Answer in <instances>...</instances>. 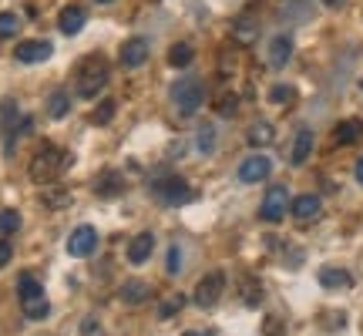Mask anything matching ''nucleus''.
<instances>
[{
  "mask_svg": "<svg viewBox=\"0 0 363 336\" xmlns=\"http://www.w3.org/2000/svg\"><path fill=\"white\" fill-rule=\"evenodd\" d=\"M11 256H13V246H11V239H0V269L11 262Z\"/></svg>",
  "mask_w": 363,
  "mask_h": 336,
  "instance_id": "4c0bfd02",
  "label": "nucleus"
},
{
  "mask_svg": "<svg viewBox=\"0 0 363 336\" xmlns=\"http://www.w3.org/2000/svg\"><path fill=\"white\" fill-rule=\"evenodd\" d=\"M17 296H21V306L38 303V299H44V286H40L34 276H21V279H17Z\"/></svg>",
  "mask_w": 363,
  "mask_h": 336,
  "instance_id": "6ab92c4d",
  "label": "nucleus"
},
{
  "mask_svg": "<svg viewBox=\"0 0 363 336\" xmlns=\"http://www.w3.org/2000/svg\"><path fill=\"white\" fill-rule=\"evenodd\" d=\"M353 175H357V181H360V185H363V158H360V162H357V172H353Z\"/></svg>",
  "mask_w": 363,
  "mask_h": 336,
  "instance_id": "a19ab883",
  "label": "nucleus"
},
{
  "mask_svg": "<svg viewBox=\"0 0 363 336\" xmlns=\"http://www.w3.org/2000/svg\"><path fill=\"white\" fill-rule=\"evenodd\" d=\"M172 104H175V111L182 118H192L199 115V108L206 104V84L199 78H179L172 84Z\"/></svg>",
  "mask_w": 363,
  "mask_h": 336,
  "instance_id": "f257e3e1",
  "label": "nucleus"
},
{
  "mask_svg": "<svg viewBox=\"0 0 363 336\" xmlns=\"http://www.w3.org/2000/svg\"><path fill=\"white\" fill-rule=\"evenodd\" d=\"M17 30H21V17H17V13H11V11L0 13V38H13Z\"/></svg>",
  "mask_w": 363,
  "mask_h": 336,
  "instance_id": "cd10ccee",
  "label": "nucleus"
},
{
  "mask_svg": "<svg viewBox=\"0 0 363 336\" xmlns=\"http://www.w3.org/2000/svg\"><path fill=\"white\" fill-rule=\"evenodd\" d=\"M222 289H225V276H222L219 269L208 272V276H202L199 279V286H195V306H202V310H212L216 303H219Z\"/></svg>",
  "mask_w": 363,
  "mask_h": 336,
  "instance_id": "20e7f679",
  "label": "nucleus"
},
{
  "mask_svg": "<svg viewBox=\"0 0 363 336\" xmlns=\"http://www.w3.org/2000/svg\"><path fill=\"white\" fill-rule=\"evenodd\" d=\"M320 286H326V289H347V286H353V276L343 266H323L320 269Z\"/></svg>",
  "mask_w": 363,
  "mask_h": 336,
  "instance_id": "2eb2a0df",
  "label": "nucleus"
},
{
  "mask_svg": "<svg viewBox=\"0 0 363 336\" xmlns=\"http://www.w3.org/2000/svg\"><path fill=\"white\" fill-rule=\"evenodd\" d=\"M81 336H104L101 320H98V316H84V323H81Z\"/></svg>",
  "mask_w": 363,
  "mask_h": 336,
  "instance_id": "72a5a7b5",
  "label": "nucleus"
},
{
  "mask_svg": "<svg viewBox=\"0 0 363 336\" xmlns=\"http://www.w3.org/2000/svg\"><path fill=\"white\" fill-rule=\"evenodd\" d=\"M84 21H88L84 7H78V4H67L65 11H61V17H57V27H61V34L74 38V34H81V30H84Z\"/></svg>",
  "mask_w": 363,
  "mask_h": 336,
  "instance_id": "f8f14e48",
  "label": "nucleus"
},
{
  "mask_svg": "<svg viewBox=\"0 0 363 336\" xmlns=\"http://www.w3.org/2000/svg\"><path fill=\"white\" fill-rule=\"evenodd\" d=\"M192 57H195L192 44H172V51H169V65L172 67H189L192 65Z\"/></svg>",
  "mask_w": 363,
  "mask_h": 336,
  "instance_id": "b1692460",
  "label": "nucleus"
},
{
  "mask_svg": "<svg viewBox=\"0 0 363 336\" xmlns=\"http://www.w3.org/2000/svg\"><path fill=\"white\" fill-rule=\"evenodd\" d=\"M343 4H347V0H323V7H333V11H337V7H343Z\"/></svg>",
  "mask_w": 363,
  "mask_h": 336,
  "instance_id": "ea45409f",
  "label": "nucleus"
},
{
  "mask_svg": "<svg viewBox=\"0 0 363 336\" xmlns=\"http://www.w3.org/2000/svg\"><path fill=\"white\" fill-rule=\"evenodd\" d=\"M233 38L239 40V44H252V40L259 38V24H256L252 17H239L233 24Z\"/></svg>",
  "mask_w": 363,
  "mask_h": 336,
  "instance_id": "412c9836",
  "label": "nucleus"
},
{
  "mask_svg": "<svg viewBox=\"0 0 363 336\" xmlns=\"http://www.w3.org/2000/svg\"><path fill=\"white\" fill-rule=\"evenodd\" d=\"M94 4H115V0H94Z\"/></svg>",
  "mask_w": 363,
  "mask_h": 336,
  "instance_id": "37998d69",
  "label": "nucleus"
},
{
  "mask_svg": "<svg viewBox=\"0 0 363 336\" xmlns=\"http://www.w3.org/2000/svg\"><path fill=\"white\" fill-rule=\"evenodd\" d=\"M94 249H98V233H94V225H78L74 233L67 235V252L74 259L91 256Z\"/></svg>",
  "mask_w": 363,
  "mask_h": 336,
  "instance_id": "0eeeda50",
  "label": "nucleus"
},
{
  "mask_svg": "<svg viewBox=\"0 0 363 336\" xmlns=\"http://www.w3.org/2000/svg\"><path fill=\"white\" fill-rule=\"evenodd\" d=\"M310 152H313V131L310 128H299L296 131V142H293V152H289V162L299 168L306 158H310Z\"/></svg>",
  "mask_w": 363,
  "mask_h": 336,
  "instance_id": "f3484780",
  "label": "nucleus"
},
{
  "mask_svg": "<svg viewBox=\"0 0 363 336\" xmlns=\"http://www.w3.org/2000/svg\"><path fill=\"white\" fill-rule=\"evenodd\" d=\"M235 108H239V98H235V94H222L219 98V115L222 118H233Z\"/></svg>",
  "mask_w": 363,
  "mask_h": 336,
  "instance_id": "473e14b6",
  "label": "nucleus"
},
{
  "mask_svg": "<svg viewBox=\"0 0 363 336\" xmlns=\"http://www.w3.org/2000/svg\"><path fill=\"white\" fill-rule=\"evenodd\" d=\"M152 249H155V235H152V233H138V235H135V239L128 242V262L142 266L145 259L152 256Z\"/></svg>",
  "mask_w": 363,
  "mask_h": 336,
  "instance_id": "4468645a",
  "label": "nucleus"
},
{
  "mask_svg": "<svg viewBox=\"0 0 363 336\" xmlns=\"http://www.w3.org/2000/svg\"><path fill=\"white\" fill-rule=\"evenodd\" d=\"M148 54H152V44L145 38H131L121 44V54H118V61H121V67H128V71H135V67H142L145 61H148Z\"/></svg>",
  "mask_w": 363,
  "mask_h": 336,
  "instance_id": "6e6552de",
  "label": "nucleus"
},
{
  "mask_svg": "<svg viewBox=\"0 0 363 336\" xmlns=\"http://www.w3.org/2000/svg\"><path fill=\"white\" fill-rule=\"evenodd\" d=\"M152 192H155L162 202H169V206H182V202H192L195 198V192L189 189V181H182V179L155 181V185H152Z\"/></svg>",
  "mask_w": 363,
  "mask_h": 336,
  "instance_id": "423d86ee",
  "label": "nucleus"
},
{
  "mask_svg": "<svg viewBox=\"0 0 363 336\" xmlns=\"http://www.w3.org/2000/svg\"><path fill=\"white\" fill-rule=\"evenodd\" d=\"M21 229V212L13 208H0V235H11Z\"/></svg>",
  "mask_w": 363,
  "mask_h": 336,
  "instance_id": "a878e982",
  "label": "nucleus"
},
{
  "mask_svg": "<svg viewBox=\"0 0 363 336\" xmlns=\"http://www.w3.org/2000/svg\"><path fill=\"white\" fill-rule=\"evenodd\" d=\"M262 336H286L283 320H276V316H269V320H262Z\"/></svg>",
  "mask_w": 363,
  "mask_h": 336,
  "instance_id": "f704fd0d",
  "label": "nucleus"
},
{
  "mask_svg": "<svg viewBox=\"0 0 363 336\" xmlns=\"http://www.w3.org/2000/svg\"><path fill=\"white\" fill-rule=\"evenodd\" d=\"M289 212H293L296 222H313L323 212V202H320V195H299V198L289 202Z\"/></svg>",
  "mask_w": 363,
  "mask_h": 336,
  "instance_id": "9b49d317",
  "label": "nucleus"
},
{
  "mask_svg": "<svg viewBox=\"0 0 363 336\" xmlns=\"http://www.w3.org/2000/svg\"><path fill=\"white\" fill-rule=\"evenodd\" d=\"M108 78H111V71H108V61H104V57H88V61H81L78 94L81 98H98L101 88L108 84Z\"/></svg>",
  "mask_w": 363,
  "mask_h": 336,
  "instance_id": "7ed1b4c3",
  "label": "nucleus"
},
{
  "mask_svg": "<svg viewBox=\"0 0 363 336\" xmlns=\"http://www.w3.org/2000/svg\"><path fill=\"white\" fill-rule=\"evenodd\" d=\"M51 54H54L51 40H21L13 57H17L21 65H40V61H48Z\"/></svg>",
  "mask_w": 363,
  "mask_h": 336,
  "instance_id": "1a4fd4ad",
  "label": "nucleus"
},
{
  "mask_svg": "<svg viewBox=\"0 0 363 336\" xmlns=\"http://www.w3.org/2000/svg\"><path fill=\"white\" fill-rule=\"evenodd\" d=\"M115 118V101H101L98 108H94V115H91V121L94 125H108Z\"/></svg>",
  "mask_w": 363,
  "mask_h": 336,
  "instance_id": "c756f323",
  "label": "nucleus"
},
{
  "mask_svg": "<svg viewBox=\"0 0 363 336\" xmlns=\"http://www.w3.org/2000/svg\"><path fill=\"white\" fill-rule=\"evenodd\" d=\"M360 88H363V81H360Z\"/></svg>",
  "mask_w": 363,
  "mask_h": 336,
  "instance_id": "c03bdc74",
  "label": "nucleus"
},
{
  "mask_svg": "<svg viewBox=\"0 0 363 336\" xmlns=\"http://www.w3.org/2000/svg\"><path fill=\"white\" fill-rule=\"evenodd\" d=\"M259 299H262V286L256 279H242V303L246 306H259Z\"/></svg>",
  "mask_w": 363,
  "mask_h": 336,
  "instance_id": "bb28decb",
  "label": "nucleus"
},
{
  "mask_svg": "<svg viewBox=\"0 0 363 336\" xmlns=\"http://www.w3.org/2000/svg\"><path fill=\"white\" fill-rule=\"evenodd\" d=\"M216 148V128L212 125H206V128H199V152L202 155H208Z\"/></svg>",
  "mask_w": 363,
  "mask_h": 336,
  "instance_id": "7c9ffc66",
  "label": "nucleus"
},
{
  "mask_svg": "<svg viewBox=\"0 0 363 336\" xmlns=\"http://www.w3.org/2000/svg\"><path fill=\"white\" fill-rule=\"evenodd\" d=\"M165 269H169V276H179L182 272V249L179 246L169 249V266H165Z\"/></svg>",
  "mask_w": 363,
  "mask_h": 336,
  "instance_id": "e433bc0d",
  "label": "nucleus"
},
{
  "mask_svg": "<svg viewBox=\"0 0 363 336\" xmlns=\"http://www.w3.org/2000/svg\"><path fill=\"white\" fill-rule=\"evenodd\" d=\"M67 111H71V94H67V91H54L51 98H48V115L65 118Z\"/></svg>",
  "mask_w": 363,
  "mask_h": 336,
  "instance_id": "5701e85b",
  "label": "nucleus"
},
{
  "mask_svg": "<svg viewBox=\"0 0 363 336\" xmlns=\"http://www.w3.org/2000/svg\"><path fill=\"white\" fill-rule=\"evenodd\" d=\"M71 202V192L61 189V185H48V192H44V206L48 208H61Z\"/></svg>",
  "mask_w": 363,
  "mask_h": 336,
  "instance_id": "393cba45",
  "label": "nucleus"
},
{
  "mask_svg": "<svg viewBox=\"0 0 363 336\" xmlns=\"http://www.w3.org/2000/svg\"><path fill=\"white\" fill-rule=\"evenodd\" d=\"M121 175L118 172H104V175H98V185H94V192L101 195V198H115V195H121Z\"/></svg>",
  "mask_w": 363,
  "mask_h": 336,
  "instance_id": "aec40b11",
  "label": "nucleus"
},
{
  "mask_svg": "<svg viewBox=\"0 0 363 336\" xmlns=\"http://www.w3.org/2000/svg\"><path fill=\"white\" fill-rule=\"evenodd\" d=\"M286 212H289V192H286V185H269V192L262 198L259 206V215L266 222H283Z\"/></svg>",
  "mask_w": 363,
  "mask_h": 336,
  "instance_id": "39448f33",
  "label": "nucleus"
},
{
  "mask_svg": "<svg viewBox=\"0 0 363 336\" xmlns=\"http://www.w3.org/2000/svg\"><path fill=\"white\" fill-rule=\"evenodd\" d=\"M0 118H4V125H11L13 118H17V104H13V101H4V108H0Z\"/></svg>",
  "mask_w": 363,
  "mask_h": 336,
  "instance_id": "58836bf2",
  "label": "nucleus"
},
{
  "mask_svg": "<svg viewBox=\"0 0 363 336\" xmlns=\"http://www.w3.org/2000/svg\"><path fill=\"white\" fill-rule=\"evenodd\" d=\"M289 57H293V38L289 34H279V38L269 40V51H266V61H269V67H286L289 65Z\"/></svg>",
  "mask_w": 363,
  "mask_h": 336,
  "instance_id": "ddd939ff",
  "label": "nucleus"
},
{
  "mask_svg": "<svg viewBox=\"0 0 363 336\" xmlns=\"http://www.w3.org/2000/svg\"><path fill=\"white\" fill-rule=\"evenodd\" d=\"M269 172H272V162L266 155H249L242 158V165H239V181H246V185H252V181H262V179H269Z\"/></svg>",
  "mask_w": 363,
  "mask_h": 336,
  "instance_id": "9d476101",
  "label": "nucleus"
},
{
  "mask_svg": "<svg viewBox=\"0 0 363 336\" xmlns=\"http://www.w3.org/2000/svg\"><path fill=\"white\" fill-rule=\"evenodd\" d=\"M249 145H256V148H262V145H272L276 142V131H272L269 121H256L252 128H249Z\"/></svg>",
  "mask_w": 363,
  "mask_h": 336,
  "instance_id": "4be33fe9",
  "label": "nucleus"
},
{
  "mask_svg": "<svg viewBox=\"0 0 363 336\" xmlns=\"http://www.w3.org/2000/svg\"><path fill=\"white\" fill-rule=\"evenodd\" d=\"M48 313H51V306H48V299H38V303H27L24 306V316L27 320H48Z\"/></svg>",
  "mask_w": 363,
  "mask_h": 336,
  "instance_id": "c85d7f7f",
  "label": "nucleus"
},
{
  "mask_svg": "<svg viewBox=\"0 0 363 336\" xmlns=\"http://www.w3.org/2000/svg\"><path fill=\"white\" fill-rule=\"evenodd\" d=\"M182 303H185V299H182V296H172V299H165V303L158 306V316H162V320H169V316H172V313H175V310H182Z\"/></svg>",
  "mask_w": 363,
  "mask_h": 336,
  "instance_id": "c9c22d12",
  "label": "nucleus"
},
{
  "mask_svg": "<svg viewBox=\"0 0 363 336\" xmlns=\"http://www.w3.org/2000/svg\"><path fill=\"white\" fill-rule=\"evenodd\" d=\"M333 138H337L340 145H353L363 138V121L360 118H347V121H340L337 131H333Z\"/></svg>",
  "mask_w": 363,
  "mask_h": 336,
  "instance_id": "a211bd4d",
  "label": "nucleus"
},
{
  "mask_svg": "<svg viewBox=\"0 0 363 336\" xmlns=\"http://www.w3.org/2000/svg\"><path fill=\"white\" fill-rule=\"evenodd\" d=\"M71 165V155L67 152H57L54 145H40L34 162H30V179L40 181V185H48L54 175H61L65 168Z\"/></svg>",
  "mask_w": 363,
  "mask_h": 336,
  "instance_id": "f03ea898",
  "label": "nucleus"
},
{
  "mask_svg": "<svg viewBox=\"0 0 363 336\" xmlns=\"http://www.w3.org/2000/svg\"><path fill=\"white\" fill-rule=\"evenodd\" d=\"M296 98V91L289 88V84H276V88L269 91V101L272 104H286V101H293Z\"/></svg>",
  "mask_w": 363,
  "mask_h": 336,
  "instance_id": "2f4dec72",
  "label": "nucleus"
},
{
  "mask_svg": "<svg viewBox=\"0 0 363 336\" xmlns=\"http://www.w3.org/2000/svg\"><path fill=\"white\" fill-rule=\"evenodd\" d=\"M182 336H212V333H195V330H189V333H182Z\"/></svg>",
  "mask_w": 363,
  "mask_h": 336,
  "instance_id": "79ce46f5",
  "label": "nucleus"
},
{
  "mask_svg": "<svg viewBox=\"0 0 363 336\" xmlns=\"http://www.w3.org/2000/svg\"><path fill=\"white\" fill-rule=\"evenodd\" d=\"M148 296H152V286L142 283V279H128L121 286V303H128V306H142Z\"/></svg>",
  "mask_w": 363,
  "mask_h": 336,
  "instance_id": "dca6fc26",
  "label": "nucleus"
}]
</instances>
